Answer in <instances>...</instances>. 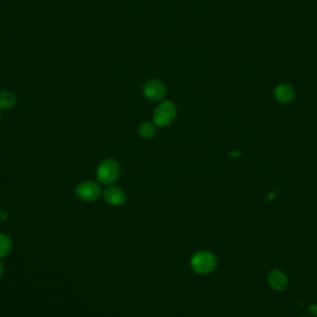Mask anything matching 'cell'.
Wrapping results in <instances>:
<instances>
[{
  "label": "cell",
  "instance_id": "1",
  "mask_svg": "<svg viewBox=\"0 0 317 317\" xmlns=\"http://www.w3.org/2000/svg\"><path fill=\"white\" fill-rule=\"evenodd\" d=\"M120 171L121 169L117 161L113 159H106L97 167V181L102 185L112 186L118 179Z\"/></svg>",
  "mask_w": 317,
  "mask_h": 317
},
{
  "label": "cell",
  "instance_id": "2",
  "mask_svg": "<svg viewBox=\"0 0 317 317\" xmlns=\"http://www.w3.org/2000/svg\"><path fill=\"white\" fill-rule=\"evenodd\" d=\"M177 116L175 105L170 100H162L153 113V122L159 127H166Z\"/></svg>",
  "mask_w": 317,
  "mask_h": 317
},
{
  "label": "cell",
  "instance_id": "3",
  "mask_svg": "<svg viewBox=\"0 0 317 317\" xmlns=\"http://www.w3.org/2000/svg\"><path fill=\"white\" fill-rule=\"evenodd\" d=\"M76 195L78 199L85 202H93L100 197L101 188L98 184L91 180L82 181L76 186Z\"/></svg>",
  "mask_w": 317,
  "mask_h": 317
},
{
  "label": "cell",
  "instance_id": "4",
  "mask_svg": "<svg viewBox=\"0 0 317 317\" xmlns=\"http://www.w3.org/2000/svg\"><path fill=\"white\" fill-rule=\"evenodd\" d=\"M216 260L213 253L209 252H199L191 259V265L199 274H207L215 268Z\"/></svg>",
  "mask_w": 317,
  "mask_h": 317
},
{
  "label": "cell",
  "instance_id": "5",
  "mask_svg": "<svg viewBox=\"0 0 317 317\" xmlns=\"http://www.w3.org/2000/svg\"><path fill=\"white\" fill-rule=\"evenodd\" d=\"M143 93L150 100L160 101L166 94V87L161 81L153 79L146 83Z\"/></svg>",
  "mask_w": 317,
  "mask_h": 317
},
{
  "label": "cell",
  "instance_id": "6",
  "mask_svg": "<svg viewBox=\"0 0 317 317\" xmlns=\"http://www.w3.org/2000/svg\"><path fill=\"white\" fill-rule=\"evenodd\" d=\"M103 199L111 206L118 207L124 204L126 201V194L119 187L110 186L103 192Z\"/></svg>",
  "mask_w": 317,
  "mask_h": 317
},
{
  "label": "cell",
  "instance_id": "7",
  "mask_svg": "<svg viewBox=\"0 0 317 317\" xmlns=\"http://www.w3.org/2000/svg\"><path fill=\"white\" fill-rule=\"evenodd\" d=\"M289 283L287 274L280 271L274 270L272 271L268 275V284L274 291H283L285 290Z\"/></svg>",
  "mask_w": 317,
  "mask_h": 317
},
{
  "label": "cell",
  "instance_id": "8",
  "mask_svg": "<svg viewBox=\"0 0 317 317\" xmlns=\"http://www.w3.org/2000/svg\"><path fill=\"white\" fill-rule=\"evenodd\" d=\"M274 97L279 102H290L294 97V90L289 85H279L274 90Z\"/></svg>",
  "mask_w": 317,
  "mask_h": 317
},
{
  "label": "cell",
  "instance_id": "9",
  "mask_svg": "<svg viewBox=\"0 0 317 317\" xmlns=\"http://www.w3.org/2000/svg\"><path fill=\"white\" fill-rule=\"evenodd\" d=\"M16 104L17 97L13 93L7 90L0 91V111L11 110L15 107Z\"/></svg>",
  "mask_w": 317,
  "mask_h": 317
},
{
  "label": "cell",
  "instance_id": "10",
  "mask_svg": "<svg viewBox=\"0 0 317 317\" xmlns=\"http://www.w3.org/2000/svg\"><path fill=\"white\" fill-rule=\"evenodd\" d=\"M11 247H12V242L9 236L6 234L0 233V258L5 257L11 253Z\"/></svg>",
  "mask_w": 317,
  "mask_h": 317
},
{
  "label": "cell",
  "instance_id": "11",
  "mask_svg": "<svg viewBox=\"0 0 317 317\" xmlns=\"http://www.w3.org/2000/svg\"><path fill=\"white\" fill-rule=\"evenodd\" d=\"M138 132H139L141 137L149 139V138H151L154 136L156 129H155L154 124H151L150 122H144V123L140 124Z\"/></svg>",
  "mask_w": 317,
  "mask_h": 317
},
{
  "label": "cell",
  "instance_id": "12",
  "mask_svg": "<svg viewBox=\"0 0 317 317\" xmlns=\"http://www.w3.org/2000/svg\"><path fill=\"white\" fill-rule=\"evenodd\" d=\"M309 310L313 316L317 317V304L316 305H312L309 308Z\"/></svg>",
  "mask_w": 317,
  "mask_h": 317
},
{
  "label": "cell",
  "instance_id": "13",
  "mask_svg": "<svg viewBox=\"0 0 317 317\" xmlns=\"http://www.w3.org/2000/svg\"><path fill=\"white\" fill-rule=\"evenodd\" d=\"M3 271H4V267H3V264H2V263L0 262V275L3 274Z\"/></svg>",
  "mask_w": 317,
  "mask_h": 317
},
{
  "label": "cell",
  "instance_id": "14",
  "mask_svg": "<svg viewBox=\"0 0 317 317\" xmlns=\"http://www.w3.org/2000/svg\"><path fill=\"white\" fill-rule=\"evenodd\" d=\"M1 120H2V115H1V113H0V122H1Z\"/></svg>",
  "mask_w": 317,
  "mask_h": 317
}]
</instances>
